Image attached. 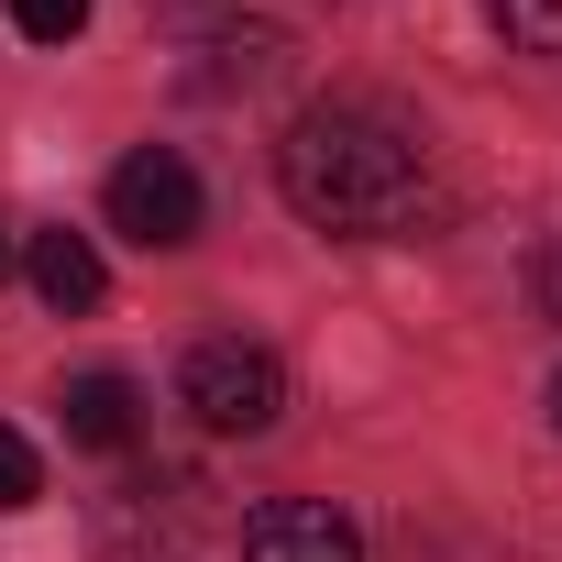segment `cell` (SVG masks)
I'll return each mask as SVG.
<instances>
[{"label":"cell","instance_id":"6da1fadb","mask_svg":"<svg viewBox=\"0 0 562 562\" xmlns=\"http://www.w3.org/2000/svg\"><path fill=\"white\" fill-rule=\"evenodd\" d=\"M276 188H288V210L310 232H342V243H397V232L441 221L419 133L364 111V100H321L276 133Z\"/></svg>","mask_w":562,"mask_h":562},{"label":"cell","instance_id":"7a4b0ae2","mask_svg":"<svg viewBox=\"0 0 562 562\" xmlns=\"http://www.w3.org/2000/svg\"><path fill=\"white\" fill-rule=\"evenodd\" d=\"M177 408L199 430H221V441H265L276 419H288V364H276L265 342H243V331H210L177 364Z\"/></svg>","mask_w":562,"mask_h":562},{"label":"cell","instance_id":"3957f363","mask_svg":"<svg viewBox=\"0 0 562 562\" xmlns=\"http://www.w3.org/2000/svg\"><path fill=\"white\" fill-rule=\"evenodd\" d=\"M199 221H210V199H199V166H188L177 144H133V155L111 166V232H133L144 254L199 243Z\"/></svg>","mask_w":562,"mask_h":562},{"label":"cell","instance_id":"277c9868","mask_svg":"<svg viewBox=\"0 0 562 562\" xmlns=\"http://www.w3.org/2000/svg\"><path fill=\"white\" fill-rule=\"evenodd\" d=\"M243 562H364V529L331 496H265L243 507Z\"/></svg>","mask_w":562,"mask_h":562},{"label":"cell","instance_id":"5b68a950","mask_svg":"<svg viewBox=\"0 0 562 562\" xmlns=\"http://www.w3.org/2000/svg\"><path fill=\"white\" fill-rule=\"evenodd\" d=\"M23 276H34V299L56 310V321H78V310H100V254H89V232H34L23 243Z\"/></svg>","mask_w":562,"mask_h":562},{"label":"cell","instance_id":"8992f818","mask_svg":"<svg viewBox=\"0 0 562 562\" xmlns=\"http://www.w3.org/2000/svg\"><path fill=\"white\" fill-rule=\"evenodd\" d=\"M56 419H67V441H78V452H122V441L144 430V397H133V375H67Z\"/></svg>","mask_w":562,"mask_h":562},{"label":"cell","instance_id":"52a82bcc","mask_svg":"<svg viewBox=\"0 0 562 562\" xmlns=\"http://www.w3.org/2000/svg\"><path fill=\"white\" fill-rule=\"evenodd\" d=\"M474 12H485L518 56H562V0H474Z\"/></svg>","mask_w":562,"mask_h":562},{"label":"cell","instance_id":"ba28073f","mask_svg":"<svg viewBox=\"0 0 562 562\" xmlns=\"http://www.w3.org/2000/svg\"><path fill=\"white\" fill-rule=\"evenodd\" d=\"M12 34L23 45H78L89 34V0H12Z\"/></svg>","mask_w":562,"mask_h":562},{"label":"cell","instance_id":"9c48e42d","mask_svg":"<svg viewBox=\"0 0 562 562\" xmlns=\"http://www.w3.org/2000/svg\"><path fill=\"white\" fill-rule=\"evenodd\" d=\"M45 496V463H34V441L23 430H0V518H12V507H34Z\"/></svg>","mask_w":562,"mask_h":562},{"label":"cell","instance_id":"30bf717a","mask_svg":"<svg viewBox=\"0 0 562 562\" xmlns=\"http://www.w3.org/2000/svg\"><path fill=\"white\" fill-rule=\"evenodd\" d=\"M529 288H540V310H551V321H562V232H551V243H540V265H529Z\"/></svg>","mask_w":562,"mask_h":562},{"label":"cell","instance_id":"8fae6325","mask_svg":"<svg viewBox=\"0 0 562 562\" xmlns=\"http://www.w3.org/2000/svg\"><path fill=\"white\" fill-rule=\"evenodd\" d=\"M551 430H562V375H551Z\"/></svg>","mask_w":562,"mask_h":562},{"label":"cell","instance_id":"7c38bea8","mask_svg":"<svg viewBox=\"0 0 562 562\" xmlns=\"http://www.w3.org/2000/svg\"><path fill=\"white\" fill-rule=\"evenodd\" d=\"M0 276H12V232H0Z\"/></svg>","mask_w":562,"mask_h":562}]
</instances>
